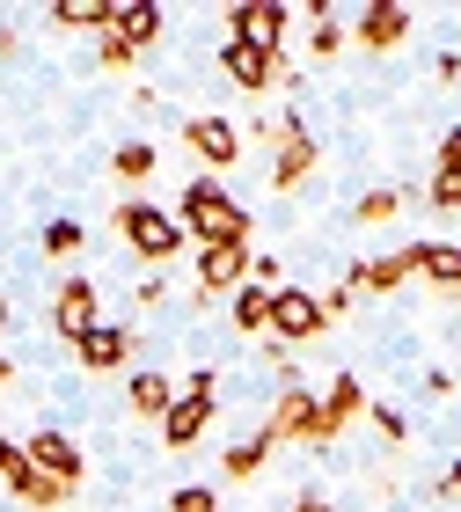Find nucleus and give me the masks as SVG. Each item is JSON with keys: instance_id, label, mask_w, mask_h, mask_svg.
Masks as SVG:
<instances>
[{"instance_id": "f257e3e1", "label": "nucleus", "mask_w": 461, "mask_h": 512, "mask_svg": "<svg viewBox=\"0 0 461 512\" xmlns=\"http://www.w3.org/2000/svg\"><path fill=\"white\" fill-rule=\"evenodd\" d=\"M176 227H183V242H198V249H220V242H242V249H249V235H257L249 205L227 191L220 176H191V183H183Z\"/></svg>"}, {"instance_id": "f03ea898", "label": "nucleus", "mask_w": 461, "mask_h": 512, "mask_svg": "<svg viewBox=\"0 0 461 512\" xmlns=\"http://www.w3.org/2000/svg\"><path fill=\"white\" fill-rule=\"evenodd\" d=\"M118 242L140 256L147 271H169L183 256V227H176V213H161L154 198H125L118 205Z\"/></svg>"}, {"instance_id": "7ed1b4c3", "label": "nucleus", "mask_w": 461, "mask_h": 512, "mask_svg": "<svg viewBox=\"0 0 461 512\" xmlns=\"http://www.w3.org/2000/svg\"><path fill=\"white\" fill-rule=\"evenodd\" d=\"M286 30H293V8H286V0H235V8H227V44L279 52Z\"/></svg>"}, {"instance_id": "20e7f679", "label": "nucleus", "mask_w": 461, "mask_h": 512, "mask_svg": "<svg viewBox=\"0 0 461 512\" xmlns=\"http://www.w3.org/2000/svg\"><path fill=\"white\" fill-rule=\"evenodd\" d=\"M220 74H227V88H242V96H264L271 81H301L286 52H249V44H220Z\"/></svg>"}, {"instance_id": "39448f33", "label": "nucleus", "mask_w": 461, "mask_h": 512, "mask_svg": "<svg viewBox=\"0 0 461 512\" xmlns=\"http://www.w3.org/2000/svg\"><path fill=\"white\" fill-rule=\"evenodd\" d=\"M132 344H140V337H132L125 322H96V330H88V337H74L66 352H74V366H81V374H125Z\"/></svg>"}, {"instance_id": "423d86ee", "label": "nucleus", "mask_w": 461, "mask_h": 512, "mask_svg": "<svg viewBox=\"0 0 461 512\" xmlns=\"http://www.w3.org/2000/svg\"><path fill=\"white\" fill-rule=\"evenodd\" d=\"M22 461H30L37 476L66 483V491H81V447H74V439H66L59 425H44V432H30V439H22Z\"/></svg>"}, {"instance_id": "0eeeda50", "label": "nucleus", "mask_w": 461, "mask_h": 512, "mask_svg": "<svg viewBox=\"0 0 461 512\" xmlns=\"http://www.w3.org/2000/svg\"><path fill=\"white\" fill-rule=\"evenodd\" d=\"M183 147H191L205 169H235V161H242V125H235V118H213V110H198V118L183 125Z\"/></svg>"}, {"instance_id": "6e6552de", "label": "nucleus", "mask_w": 461, "mask_h": 512, "mask_svg": "<svg viewBox=\"0 0 461 512\" xmlns=\"http://www.w3.org/2000/svg\"><path fill=\"white\" fill-rule=\"evenodd\" d=\"M322 330H330V322H322L308 286H279V293H271V337H279V344H308Z\"/></svg>"}, {"instance_id": "1a4fd4ad", "label": "nucleus", "mask_w": 461, "mask_h": 512, "mask_svg": "<svg viewBox=\"0 0 461 512\" xmlns=\"http://www.w3.org/2000/svg\"><path fill=\"white\" fill-rule=\"evenodd\" d=\"M271 439H308V447H322V395H308V388H279V403H271V425H264Z\"/></svg>"}, {"instance_id": "9d476101", "label": "nucleus", "mask_w": 461, "mask_h": 512, "mask_svg": "<svg viewBox=\"0 0 461 512\" xmlns=\"http://www.w3.org/2000/svg\"><path fill=\"white\" fill-rule=\"evenodd\" d=\"M191 264H198V293H205V300H220V293L249 286V249H242V242H220V249H191Z\"/></svg>"}, {"instance_id": "9b49d317", "label": "nucleus", "mask_w": 461, "mask_h": 512, "mask_svg": "<svg viewBox=\"0 0 461 512\" xmlns=\"http://www.w3.org/2000/svg\"><path fill=\"white\" fill-rule=\"evenodd\" d=\"M161 30H169V8H161V0H110V37L118 44L147 52V44H161Z\"/></svg>"}, {"instance_id": "f8f14e48", "label": "nucleus", "mask_w": 461, "mask_h": 512, "mask_svg": "<svg viewBox=\"0 0 461 512\" xmlns=\"http://www.w3.org/2000/svg\"><path fill=\"white\" fill-rule=\"evenodd\" d=\"M96 322H103V315H96V278H81V271H74V278H66V286L52 293V330L74 344V337L96 330Z\"/></svg>"}, {"instance_id": "ddd939ff", "label": "nucleus", "mask_w": 461, "mask_h": 512, "mask_svg": "<svg viewBox=\"0 0 461 512\" xmlns=\"http://www.w3.org/2000/svg\"><path fill=\"white\" fill-rule=\"evenodd\" d=\"M315 132H301V125H293L286 139H279V147H271V191H279V198H293V191H301V183H308V169H315Z\"/></svg>"}, {"instance_id": "4468645a", "label": "nucleus", "mask_w": 461, "mask_h": 512, "mask_svg": "<svg viewBox=\"0 0 461 512\" xmlns=\"http://www.w3.org/2000/svg\"><path fill=\"white\" fill-rule=\"evenodd\" d=\"M213 410H220V395H176L169 403V417H161V447H198L205 439V425H213Z\"/></svg>"}, {"instance_id": "2eb2a0df", "label": "nucleus", "mask_w": 461, "mask_h": 512, "mask_svg": "<svg viewBox=\"0 0 461 512\" xmlns=\"http://www.w3.org/2000/svg\"><path fill=\"white\" fill-rule=\"evenodd\" d=\"M176 403V381L161 374V366H132V381H125V410L140 417V425H161Z\"/></svg>"}, {"instance_id": "dca6fc26", "label": "nucleus", "mask_w": 461, "mask_h": 512, "mask_svg": "<svg viewBox=\"0 0 461 512\" xmlns=\"http://www.w3.org/2000/svg\"><path fill=\"white\" fill-rule=\"evenodd\" d=\"M410 37V8L403 0H374V8H359V52H396Z\"/></svg>"}, {"instance_id": "f3484780", "label": "nucleus", "mask_w": 461, "mask_h": 512, "mask_svg": "<svg viewBox=\"0 0 461 512\" xmlns=\"http://www.w3.org/2000/svg\"><path fill=\"white\" fill-rule=\"evenodd\" d=\"M359 417H366V388H359V374H337L330 395H322V447H330V439H344Z\"/></svg>"}, {"instance_id": "a211bd4d", "label": "nucleus", "mask_w": 461, "mask_h": 512, "mask_svg": "<svg viewBox=\"0 0 461 512\" xmlns=\"http://www.w3.org/2000/svg\"><path fill=\"white\" fill-rule=\"evenodd\" d=\"M410 271L432 278L440 293H461V242H410Z\"/></svg>"}, {"instance_id": "6ab92c4d", "label": "nucleus", "mask_w": 461, "mask_h": 512, "mask_svg": "<svg viewBox=\"0 0 461 512\" xmlns=\"http://www.w3.org/2000/svg\"><path fill=\"white\" fill-rule=\"evenodd\" d=\"M403 278H418V271H410V249H396V256H366V264L344 271V286H352V293H396Z\"/></svg>"}, {"instance_id": "aec40b11", "label": "nucleus", "mask_w": 461, "mask_h": 512, "mask_svg": "<svg viewBox=\"0 0 461 512\" xmlns=\"http://www.w3.org/2000/svg\"><path fill=\"white\" fill-rule=\"evenodd\" d=\"M271 447H279V439H271L264 425L242 432V439H227V447H220V476H257L264 461H271Z\"/></svg>"}, {"instance_id": "412c9836", "label": "nucleus", "mask_w": 461, "mask_h": 512, "mask_svg": "<svg viewBox=\"0 0 461 512\" xmlns=\"http://www.w3.org/2000/svg\"><path fill=\"white\" fill-rule=\"evenodd\" d=\"M227 322H235V337H264L271 330V293L264 286H235L227 293Z\"/></svg>"}, {"instance_id": "4be33fe9", "label": "nucleus", "mask_w": 461, "mask_h": 512, "mask_svg": "<svg viewBox=\"0 0 461 512\" xmlns=\"http://www.w3.org/2000/svg\"><path fill=\"white\" fill-rule=\"evenodd\" d=\"M8 498H15V505H30V512H59V505H74V491H66V483L37 476V469H30V476H15V483H8Z\"/></svg>"}, {"instance_id": "5701e85b", "label": "nucleus", "mask_w": 461, "mask_h": 512, "mask_svg": "<svg viewBox=\"0 0 461 512\" xmlns=\"http://www.w3.org/2000/svg\"><path fill=\"white\" fill-rule=\"evenodd\" d=\"M52 30H110V0H52Z\"/></svg>"}, {"instance_id": "b1692460", "label": "nucleus", "mask_w": 461, "mask_h": 512, "mask_svg": "<svg viewBox=\"0 0 461 512\" xmlns=\"http://www.w3.org/2000/svg\"><path fill=\"white\" fill-rule=\"evenodd\" d=\"M37 249L52 256V264H74V256L88 249V227H81V220H52V227L37 235Z\"/></svg>"}, {"instance_id": "393cba45", "label": "nucleus", "mask_w": 461, "mask_h": 512, "mask_svg": "<svg viewBox=\"0 0 461 512\" xmlns=\"http://www.w3.org/2000/svg\"><path fill=\"white\" fill-rule=\"evenodd\" d=\"M110 169H118V183H147L154 176V147L147 139H125V147L110 154Z\"/></svg>"}, {"instance_id": "a878e982", "label": "nucleus", "mask_w": 461, "mask_h": 512, "mask_svg": "<svg viewBox=\"0 0 461 512\" xmlns=\"http://www.w3.org/2000/svg\"><path fill=\"white\" fill-rule=\"evenodd\" d=\"M396 213H403V191H366V198L352 205L359 227H381V220H396Z\"/></svg>"}, {"instance_id": "bb28decb", "label": "nucleus", "mask_w": 461, "mask_h": 512, "mask_svg": "<svg viewBox=\"0 0 461 512\" xmlns=\"http://www.w3.org/2000/svg\"><path fill=\"white\" fill-rule=\"evenodd\" d=\"M366 417H374V432L388 439V447H403V439H410V425H403V410H396V403H366Z\"/></svg>"}, {"instance_id": "cd10ccee", "label": "nucleus", "mask_w": 461, "mask_h": 512, "mask_svg": "<svg viewBox=\"0 0 461 512\" xmlns=\"http://www.w3.org/2000/svg\"><path fill=\"white\" fill-rule=\"evenodd\" d=\"M169 512H220V491L213 483H183V491L169 498Z\"/></svg>"}, {"instance_id": "c85d7f7f", "label": "nucleus", "mask_w": 461, "mask_h": 512, "mask_svg": "<svg viewBox=\"0 0 461 512\" xmlns=\"http://www.w3.org/2000/svg\"><path fill=\"white\" fill-rule=\"evenodd\" d=\"M440 213H461V169H432V191H425Z\"/></svg>"}, {"instance_id": "c756f323", "label": "nucleus", "mask_w": 461, "mask_h": 512, "mask_svg": "<svg viewBox=\"0 0 461 512\" xmlns=\"http://www.w3.org/2000/svg\"><path fill=\"white\" fill-rule=\"evenodd\" d=\"M96 59H103V74H132V59H140V52H132V44H118V37H96Z\"/></svg>"}, {"instance_id": "7c9ffc66", "label": "nucleus", "mask_w": 461, "mask_h": 512, "mask_svg": "<svg viewBox=\"0 0 461 512\" xmlns=\"http://www.w3.org/2000/svg\"><path fill=\"white\" fill-rule=\"evenodd\" d=\"M15 476H30V461H22V439L0 432V483H15Z\"/></svg>"}, {"instance_id": "2f4dec72", "label": "nucleus", "mask_w": 461, "mask_h": 512, "mask_svg": "<svg viewBox=\"0 0 461 512\" xmlns=\"http://www.w3.org/2000/svg\"><path fill=\"white\" fill-rule=\"evenodd\" d=\"M183 395H220V366H191V374H183Z\"/></svg>"}, {"instance_id": "473e14b6", "label": "nucleus", "mask_w": 461, "mask_h": 512, "mask_svg": "<svg viewBox=\"0 0 461 512\" xmlns=\"http://www.w3.org/2000/svg\"><path fill=\"white\" fill-rule=\"evenodd\" d=\"M161 293H169V286H161V271H147L140 286H132V308H161Z\"/></svg>"}, {"instance_id": "72a5a7b5", "label": "nucleus", "mask_w": 461, "mask_h": 512, "mask_svg": "<svg viewBox=\"0 0 461 512\" xmlns=\"http://www.w3.org/2000/svg\"><path fill=\"white\" fill-rule=\"evenodd\" d=\"M432 81H440V88H461V52H440V66H432Z\"/></svg>"}, {"instance_id": "f704fd0d", "label": "nucleus", "mask_w": 461, "mask_h": 512, "mask_svg": "<svg viewBox=\"0 0 461 512\" xmlns=\"http://www.w3.org/2000/svg\"><path fill=\"white\" fill-rule=\"evenodd\" d=\"M440 169H461V125L440 132Z\"/></svg>"}, {"instance_id": "c9c22d12", "label": "nucleus", "mask_w": 461, "mask_h": 512, "mask_svg": "<svg viewBox=\"0 0 461 512\" xmlns=\"http://www.w3.org/2000/svg\"><path fill=\"white\" fill-rule=\"evenodd\" d=\"M293 512H337V505L322 498V491H301V498H293Z\"/></svg>"}, {"instance_id": "e433bc0d", "label": "nucleus", "mask_w": 461, "mask_h": 512, "mask_svg": "<svg viewBox=\"0 0 461 512\" xmlns=\"http://www.w3.org/2000/svg\"><path fill=\"white\" fill-rule=\"evenodd\" d=\"M432 491H440V498H461V461H454V469H447L440 483H432Z\"/></svg>"}, {"instance_id": "4c0bfd02", "label": "nucleus", "mask_w": 461, "mask_h": 512, "mask_svg": "<svg viewBox=\"0 0 461 512\" xmlns=\"http://www.w3.org/2000/svg\"><path fill=\"white\" fill-rule=\"evenodd\" d=\"M8 322H15V308H8V293H0V330H8Z\"/></svg>"}, {"instance_id": "58836bf2", "label": "nucleus", "mask_w": 461, "mask_h": 512, "mask_svg": "<svg viewBox=\"0 0 461 512\" xmlns=\"http://www.w3.org/2000/svg\"><path fill=\"white\" fill-rule=\"evenodd\" d=\"M8 381H15V366H8V352H0V388H8Z\"/></svg>"}]
</instances>
